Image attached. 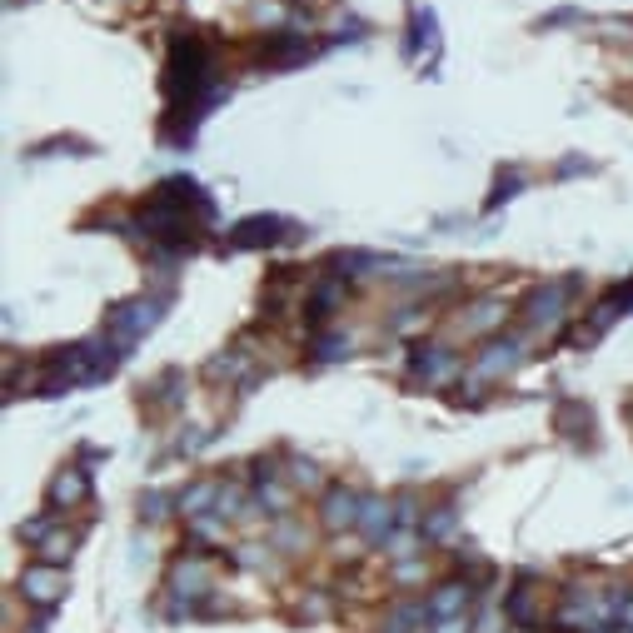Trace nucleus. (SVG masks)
Returning <instances> with one entry per match:
<instances>
[{
	"label": "nucleus",
	"instance_id": "nucleus-1",
	"mask_svg": "<svg viewBox=\"0 0 633 633\" xmlns=\"http://www.w3.org/2000/svg\"><path fill=\"white\" fill-rule=\"evenodd\" d=\"M355 519V499L349 494H334V504H330V524H349Z\"/></svg>",
	"mask_w": 633,
	"mask_h": 633
}]
</instances>
